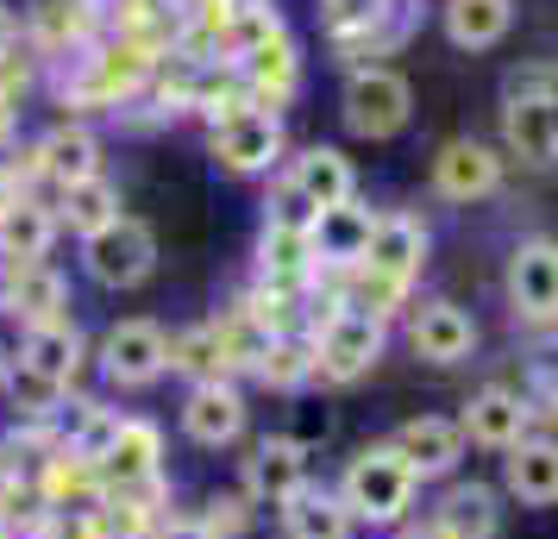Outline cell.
<instances>
[{"mask_svg": "<svg viewBox=\"0 0 558 539\" xmlns=\"http://www.w3.org/2000/svg\"><path fill=\"white\" fill-rule=\"evenodd\" d=\"M307 345H314V383L345 389V383H357V377L377 370L383 345H389V320L352 308V302H332V308L320 314V327L307 333Z\"/></svg>", "mask_w": 558, "mask_h": 539, "instance_id": "7a4b0ae2", "label": "cell"}, {"mask_svg": "<svg viewBox=\"0 0 558 539\" xmlns=\"http://www.w3.org/2000/svg\"><path fill=\"white\" fill-rule=\"evenodd\" d=\"M433 520L446 527L452 539H496L502 534V495L489 483H464V477H452V483L439 489V502H433Z\"/></svg>", "mask_w": 558, "mask_h": 539, "instance_id": "603a6c76", "label": "cell"}, {"mask_svg": "<svg viewBox=\"0 0 558 539\" xmlns=\"http://www.w3.org/2000/svg\"><path fill=\"white\" fill-rule=\"evenodd\" d=\"M427 252L433 238L421 226V213H377V226H371V245H364V270H377V277H396V283H421V270H427Z\"/></svg>", "mask_w": 558, "mask_h": 539, "instance_id": "ac0fdd59", "label": "cell"}, {"mask_svg": "<svg viewBox=\"0 0 558 539\" xmlns=\"http://www.w3.org/2000/svg\"><path fill=\"white\" fill-rule=\"evenodd\" d=\"M458 427H464V445H483V452H514L521 439L533 433V408L521 389L508 383H483L464 414H458Z\"/></svg>", "mask_w": 558, "mask_h": 539, "instance_id": "4fadbf2b", "label": "cell"}, {"mask_svg": "<svg viewBox=\"0 0 558 539\" xmlns=\"http://www.w3.org/2000/svg\"><path fill=\"white\" fill-rule=\"evenodd\" d=\"M408 352L421 364L452 370V364L477 358V320L458 308V302H446V295L414 302V308H408Z\"/></svg>", "mask_w": 558, "mask_h": 539, "instance_id": "8fae6325", "label": "cell"}, {"mask_svg": "<svg viewBox=\"0 0 558 539\" xmlns=\"http://www.w3.org/2000/svg\"><path fill=\"white\" fill-rule=\"evenodd\" d=\"M7 377H13V352L0 345V395H7Z\"/></svg>", "mask_w": 558, "mask_h": 539, "instance_id": "b9f144b4", "label": "cell"}, {"mask_svg": "<svg viewBox=\"0 0 558 539\" xmlns=\"http://www.w3.org/2000/svg\"><path fill=\"white\" fill-rule=\"evenodd\" d=\"M32 151H38V176L57 182V188L101 176V138H95L88 126H51Z\"/></svg>", "mask_w": 558, "mask_h": 539, "instance_id": "484cf974", "label": "cell"}, {"mask_svg": "<svg viewBox=\"0 0 558 539\" xmlns=\"http://www.w3.org/2000/svg\"><path fill=\"white\" fill-rule=\"evenodd\" d=\"M7 402H13V420H63L70 414V389L38 377L13 358V377H7Z\"/></svg>", "mask_w": 558, "mask_h": 539, "instance_id": "1f68e13d", "label": "cell"}, {"mask_svg": "<svg viewBox=\"0 0 558 539\" xmlns=\"http://www.w3.org/2000/svg\"><path fill=\"white\" fill-rule=\"evenodd\" d=\"M0 314L26 327H45V320H63L70 314V277L57 264H20V270H0Z\"/></svg>", "mask_w": 558, "mask_h": 539, "instance_id": "e0dca14e", "label": "cell"}, {"mask_svg": "<svg viewBox=\"0 0 558 539\" xmlns=\"http://www.w3.org/2000/svg\"><path fill=\"white\" fill-rule=\"evenodd\" d=\"M13 38H20V26H13V13H7V7H0V63H7V57H13Z\"/></svg>", "mask_w": 558, "mask_h": 539, "instance_id": "60d3db41", "label": "cell"}, {"mask_svg": "<svg viewBox=\"0 0 558 539\" xmlns=\"http://www.w3.org/2000/svg\"><path fill=\"white\" fill-rule=\"evenodd\" d=\"M195 514L207 520V534L214 539H245L252 534V520H257V509L245 502V489H214Z\"/></svg>", "mask_w": 558, "mask_h": 539, "instance_id": "e575fe53", "label": "cell"}, {"mask_svg": "<svg viewBox=\"0 0 558 539\" xmlns=\"http://www.w3.org/2000/svg\"><path fill=\"white\" fill-rule=\"evenodd\" d=\"M514 26V0H452L446 7V38L458 51H489Z\"/></svg>", "mask_w": 558, "mask_h": 539, "instance_id": "f1b7e54d", "label": "cell"}, {"mask_svg": "<svg viewBox=\"0 0 558 539\" xmlns=\"http://www.w3.org/2000/svg\"><path fill=\"white\" fill-rule=\"evenodd\" d=\"M207 151H214V163L227 176H264V170H277V157H282V120L277 113H239L227 126H214Z\"/></svg>", "mask_w": 558, "mask_h": 539, "instance_id": "2e32d148", "label": "cell"}, {"mask_svg": "<svg viewBox=\"0 0 558 539\" xmlns=\"http://www.w3.org/2000/svg\"><path fill=\"white\" fill-rule=\"evenodd\" d=\"M277 520H282V539H357L352 509H345L339 489H327V483H307L295 502L277 509Z\"/></svg>", "mask_w": 558, "mask_h": 539, "instance_id": "d4e9b609", "label": "cell"}, {"mask_svg": "<svg viewBox=\"0 0 558 539\" xmlns=\"http://www.w3.org/2000/svg\"><path fill=\"white\" fill-rule=\"evenodd\" d=\"M508 308H514V320L521 327H533V333H546V327H558V238H521L514 252H508Z\"/></svg>", "mask_w": 558, "mask_h": 539, "instance_id": "5b68a950", "label": "cell"}, {"mask_svg": "<svg viewBox=\"0 0 558 539\" xmlns=\"http://www.w3.org/2000/svg\"><path fill=\"white\" fill-rule=\"evenodd\" d=\"M389 445H396V458L421 483H452L458 464H464V427H458L452 414H414V420H402L389 433Z\"/></svg>", "mask_w": 558, "mask_h": 539, "instance_id": "7c38bea8", "label": "cell"}, {"mask_svg": "<svg viewBox=\"0 0 558 539\" xmlns=\"http://www.w3.org/2000/svg\"><path fill=\"white\" fill-rule=\"evenodd\" d=\"M332 489H339V502L352 509L357 527H377V534H396L402 520H414V502H421V477L396 458L389 439L357 445Z\"/></svg>", "mask_w": 558, "mask_h": 539, "instance_id": "6da1fadb", "label": "cell"}, {"mask_svg": "<svg viewBox=\"0 0 558 539\" xmlns=\"http://www.w3.org/2000/svg\"><path fill=\"white\" fill-rule=\"evenodd\" d=\"M389 13H396L389 0H320V26H327V38L339 45V51L357 45V38H371Z\"/></svg>", "mask_w": 558, "mask_h": 539, "instance_id": "d6a6232c", "label": "cell"}, {"mask_svg": "<svg viewBox=\"0 0 558 539\" xmlns=\"http://www.w3.org/2000/svg\"><path fill=\"white\" fill-rule=\"evenodd\" d=\"M95 364H101L107 389H151L170 377V333L157 320H113L95 345Z\"/></svg>", "mask_w": 558, "mask_h": 539, "instance_id": "3957f363", "label": "cell"}, {"mask_svg": "<svg viewBox=\"0 0 558 539\" xmlns=\"http://www.w3.org/2000/svg\"><path fill=\"white\" fill-rule=\"evenodd\" d=\"M13 358L26 364V370H38V377H51V383L76 389L82 377V358H88V339H82V327L63 314V320H45V327H26L20 333V352Z\"/></svg>", "mask_w": 558, "mask_h": 539, "instance_id": "7402d4cb", "label": "cell"}, {"mask_svg": "<svg viewBox=\"0 0 558 539\" xmlns=\"http://www.w3.org/2000/svg\"><path fill=\"white\" fill-rule=\"evenodd\" d=\"M502 145L521 163H558V95H533V101H502Z\"/></svg>", "mask_w": 558, "mask_h": 539, "instance_id": "cb8c5ba5", "label": "cell"}, {"mask_svg": "<svg viewBox=\"0 0 558 539\" xmlns=\"http://www.w3.org/2000/svg\"><path fill=\"white\" fill-rule=\"evenodd\" d=\"M170 370H177V377H189V383H214V377H227L220 320H195V327L170 333Z\"/></svg>", "mask_w": 558, "mask_h": 539, "instance_id": "f546056e", "label": "cell"}, {"mask_svg": "<svg viewBox=\"0 0 558 539\" xmlns=\"http://www.w3.org/2000/svg\"><path fill=\"white\" fill-rule=\"evenodd\" d=\"M232 70H239V82H245V95H252L257 113H277V107L302 88V57L289 45V32H277L270 45H257V51H245V57H232Z\"/></svg>", "mask_w": 558, "mask_h": 539, "instance_id": "ffe728a7", "label": "cell"}, {"mask_svg": "<svg viewBox=\"0 0 558 539\" xmlns=\"http://www.w3.org/2000/svg\"><path fill=\"white\" fill-rule=\"evenodd\" d=\"M82 270L95 277L101 289H138L151 283L157 270V232L145 220L120 213L113 226H101L95 238H82Z\"/></svg>", "mask_w": 558, "mask_h": 539, "instance_id": "277c9868", "label": "cell"}, {"mask_svg": "<svg viewBox=\"0 0 558 539\" xmlns=\"http://www.w3.org/2000/svg\"><path fill=\"white\" fill-rule=\"evenodd\" d=\"M307 445H295L289 433H264L252 439V452L239 458V489H245V502L252 509H282V502H295L314 477H307Z\"/></svg>", "mask_w": 558, "mask_h": 539, "instance_id": "8992f818", "label": "cell"}, {"mask_svg": "<svg viewBox=\"0 0 558 539\" xmlns=\"http://www.w3.org/2000/svg\"><path fill=\"white\" fill-rule=\"evenodd\" d=\"M245 420H252V402L232 377H214V383H189L182 395V439L202 445V452H227L245 439Z\"/></svg>", "mask_w": 558, "mask_h": 539, "instance_id": "ba28073f", "label": "cell"}, {"mask_svg": "<svg viewBox=\"0 0 558 539\" xmlns=\"http://www.w3.org/2000/svg\"><path fill=\"white\" fill-rule=\"evenodd\" d=\"M88 20H95L88 0H38V38L57 45V51L82 45V38H88Z\"/></svg>", "mask_w": 558, "mask_h": 539, "instance_id": "836d02e7", "label": "cell"}, {"mask_svg": "<svg viewBox=\"0 0 558 539\" xmlns=\"http://www.w3.org/2000/svg\"><path fill=\"white\" fill-rule=\"evenodd\" d=\"M151 539H214V534H207L202 514H163L151 527Z\"/></svg>", "mask_w": 558, "mask_h": 539, "instance_id": "8d00e7d4", "label": "cell"}, {"mask_svg": "<svg viewBox=\"0 0 558 539\" xmlns=\"http://www.w3.org/2000/svg\"><path fill=\"white\" fill-rule=\"evenodd\" d=\"M371 226H377V213H371V207H357V201L314 213V220H307V238H314V264H320V277H339V270L364 264ZM320 277H314V283H320Z\"/></svg>", "mask_w": 558, "mask_h": 539, "instance_id": "d6986e66", "label": "cell"}, {"mask_svg": "<svg viewBox=\"0 0 558 539\" xmlns=\"http://www.w3.org/2000/svg\"><path fill=\"white\" fill-rule=\"evenodd\" d=\"M502 188V151H489L477 138H452L439 145L433 157V195L452 207H471V201H489Z\"/></svg>", "mask_w": 558, "mask_h": 539, "instance_id": "9a60e30c", "label": "cell"}, {"mask_svg": "<svg viewBox=\"0 0 558 539\" xmlns=\"http://www.w3.org/2000/svg\"><path fill=\"white\" fill-rule=\"evenodd\" d=\"M257 383L277 389V395H302V389H314V345H307V333L270 339V352H264V364H257Z\"/></svg>", "mask_w": 558, "mask_h": 539, "instance_id": "4dcf8cb0", "label": "cell"}, {"mask_svg": "<svg viewBox=\"0 0 558 539\" xmlns=\"http://www.w3.org/2000/svg\"><path fill=\"white\" fill-rule=\"evenodd\" d=\"M414 120V88L396 70H357L345 82V126L357 138H396Z\"/></svg>", "mask_w": 558, "mask_h": 539, "instance_id": "30bf717a", "label": "cell"}, {"mask_svg": "<svg viewBox=\"0 0 558 539\" xmlns=\"http://www.w3.org/2000/svg\"><path fill=\"white\" fill-rule=\"evenodd\" d=\"M20 201H26V188H20V182H13V170L0 163V220H7V213H13Z\"/></svg>", "mask_w": 558, "mask_h": 539, "instance_id": "f35d334b", "label": "cell"}, {"mask_svg": "<svg viewBox=\"0 0 558 539\" xmlns=\"http://www.w3.org/2000/svg\"><path fill=\"white\" fill-rule=\"evenodd\" d=\"M320 277L314 264V238H307V213H270L264 232H257V283L264 289H289V295H307Z\"/></svg>", "mask_w": 558, "mask_h": 539, "instance_id": "52a82bcc", "label": "cell"}, {"mask_svg": "<svg viewBox=\"0 0 558 539\" xmlns=\"http://www.w3.org/2000/svg\"><path fill=\"white\" fill-rule=\"evenodd\" d=\"M282 195L302 207L307 220L314 213H327V207H345L357 201V170L345 151H332V145H314L289 163V176H282Z\"/></svg>", "mask_w": 558, "mask_h": 539, "instance_id": "5bb4252c", "label": "cell"}, {"mask_svg": "<svg viewBox=\"0 0 558 539\" xmlns=\"http://www.w3.org/2000/svg\"><path fill=\"white\" fill-rule=\"evenodd\" d=\"M13 132H20V101L0 95V145H13Z\"/></svg>", "mask_w": 558, "mask_h": 539, "instance_id": "ab89813d", "label": "cell"}, {"mask_svg": "<svg viewBox=\"0 0 558 539\" xmlns=\"http://www.w3.org/2000/svg\"><path fill=\"white\" fill-rule=\"evenodd\" d=\"M57 207H45V201H20L7 220H0V270H20V264H45L51 257V245H57Z\"/></svg>", "mask_w": 558, "mask_h": 539, "instance_id": "4316f807", "label": "cell"}, {"mask_svg": "<svg viewBox=\"0 0 558 539\" xmlns=\"http://www.w3.org/2000/svg\"><path fill=\"white\" fill-rule=\"evenodd\" d=\"M389 539H452V534H446V527H439L433 514H414V520H402V527H396Z\"/></svg>", "mask_w": 558, "mask_h": 539, "instance_id": "74e56055", "label": "cell"}, {"mask_svg": "<svg viewBox=\"0 0 558 539\" xmlns=\"http://www.w3.org/2000/svg\"><path fill=\"white\" fill-rule=\"evenodd\" d=\"M533 95H558V70L553 63H521L502 76V101H533Z\"/></svg>", "mask_w": 558, "mask_h": 539, "instance_id": "d590c367", "label": "cell"}, {"mask_svg": "<svg viewBox=\"0 0 558 539\" xmlns=\"http://www.w3.org/2000/svg\"><path fill=\"white\" fill-rule=\"evenodd\" d=\"M113 220H120V188H113L107 176L57 188V226H70L76 238H95V232L113 226Z\"/></svg>", "mask_w": 558, "mask_h": 539, "instance_id": "83f0119b", "label": "cell"}, {"mask_svg": "<svg viewBox=\"0 0 558 539\" xmlns=\"http://www.w3.org/2000/svg\"><path fill=\"white\" fill-rule=\"evenodd\" d=\"M502 489L521 509H558V439L527 433L514 452H502Z\"/></svg>", "mask_w": 558, "mask_h": 539, "instance_id": "44dd1931", "label": "cell"}, {"mask_svg": "<svg viewBox=\"0 0 558 539\" xmlns=\"http://www.w3.org/2000/svg\"><path fill=\"white\" fill-rule=\"evenodd\" d=\"M95 477H101L107 495L163 483V427L145 420V414H126V420H120V433H113V445H107L101 464H95Z\"/></svg>", "mask_w": 558, "mask_h": 539, "instance_id": "9c48e42d", "label": "cell"}]
</instances>
